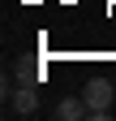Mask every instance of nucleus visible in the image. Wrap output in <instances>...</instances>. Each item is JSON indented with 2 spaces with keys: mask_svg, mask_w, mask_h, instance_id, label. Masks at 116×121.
<instances>
[{
  "mask_svg": "<svg viewBox=\"0 0 116 121\" xmlns=\"http://www.w3.org/2000/svg\"><path fill=\"white\" fill-rule=\"evenodd\" d=\"M82 99H86V108H90L95 121H103L108 117V104H112V82L108 78H90L82 86Z\"/></svg>",
  "mask_w": 116,
  "mask_h": 121,
  "instance_id": "nucleus-1",
  "label": "nucleus"
},
{
  "mask_svg": "<svg viewBox=\"0 0 116 121\" xmlns=\"http://www.w3.org/2000/svg\"><path fill=\"white\" fill-rule=\"evenodd\" d=\"M56 117L60 121H82V117H90V108H86L82 95H65L60 104H56Z\"/></svg>",
  "mask_w": 116,
  "mask_h": 121,
  "instance_id": "nucleus-2",
  "label": "nucleus"
},
{
  "mask_svg": "<svg viewBox=\"0 0 116 121\" xmlns=\"http://www.w3.org/2000/svg\"><path fill=\"white\" fill-rule=\"evenodd\" d=\"M13 108H17L22 117H30V112L39 108V95H35V86H30V82H26V86H17V91H13Z\"/></svg>",
  "mask_w": 116,
  "mask_h": 121,
  "instance_id": "nucleus-3",
  "label": "nucleus"
}]
</instances>
